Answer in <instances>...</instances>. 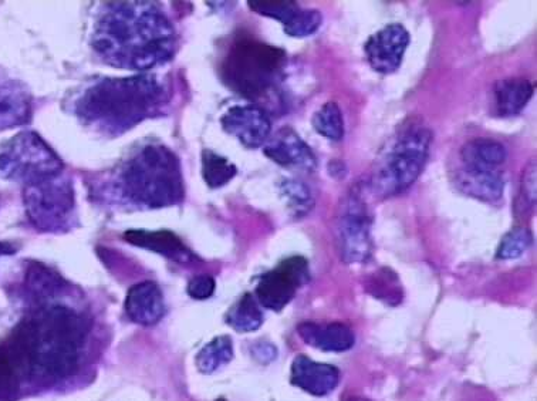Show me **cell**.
<instances>
[{"instance_id": "cell-1", "label": "cell", "mask_w": 537, "mask_h": 401, "mask_svg": "<svg viewBox=\"0 0 537 401\" xmlns=\"http://www.w3.org/2000/svg\"><path fill=\"white\" fill-rule=\"evenodd\" d=\"M91 47L110 66L147 72L174 57L177 33L154 3H107L94 25Z\"/></svg>"}, {"instance_id": "cell-2", "label": "cell", "mask_w": 537, "mask_h": 401, "mask_svg": "<svg viewBox=\"0 0 537 401\" xmlns=\"http://www.w3.org/2000/svg\"><path fill=\"white\" fill-rule=\"evenodd\" d=\"M87 333L89 323L76 310L43 306L16 326L5 349L19 376L45 374L60 379L77 369Z\"/></svg>"}, {"instance_id": "cell-3", "label": "cell", "mask_w": 537, "mask_h": 401, "mask_svg": "<svg viewBox=\"0 0 537 401\" xmlns=\"http://www.w3.org/2000/svg\"><path fill=\"white\" fill-rule=\"evenodd\" d=\"M167 89L153 74L103 79L80 94L74 110L83 124L118 137L158 116L168 104Z\"/></svg>"}, {"instance_id": "cell-4", "label": "cell", "mask_w": 537, "mask_h": 401, "mask_svg": "<svg viewBox=\"0 0 537 401\" xmlns=\"http://www.w3.org/2000/svg\"><path fill=\"white\" fill-rule=\"evenodd\" d=\"M116 188L135 207L158 210L184 200V178L177 155L160 144H148L123 164Z\"/></svg>"}, {"instance_id": "cell-5", "label": "cell", "mask_w": 537, "mask_h": 401, "mask_svg": "<svg viewBox=\"0 0 537 401\" xmlns=\"http://www.w3.org/2000/svg\"><path fill=\"white\" fill-rule=\"evenodd\" d=\"M286 53L279 47L242 37L229 47L221 64V77L232 92L259 100L282 80Z\"/></svg>"}, {"instance_id": "cell-6", "label": "cell", "mask_w": 537, "mask_h": 401, "mask_svg": "<svg viewBox=\"0 0 537 401\" xmlns=\"http://www.w3.org/2000/svg\"><path fill=\"white\" fill-rule=\"evenodd\" d=\"M432 143V131L424 126L405 128L378 161L371 177L370 191L380 198L403 194L420 178Z\"/></svg>"}, {"instance_id": "cell-7", "label": "cell", "mask_w": 537, "mask_h": 401, "mask_svg": "<svg viewBox=\"0 0 537 401\" xmlns=\"http://www.w3.org/2000/svg\"><path fill=\"white\" fill-rule=\"evenodd\" d=\"M64 164L35 131H23L0 148V175L23 185L63 174Z\"/></svg>"}, {"instance_id": "cell-8", "label": "cell", "mask_w": 537, "mask_h": 401, "mask_svg": "<svg viewBox=\"0 0 537 401\" xmlns=\"http://www.w3.org/2000/svg\"><path fill=\"white\" fill-rule=\"evenodd\" d=\"M27 218L40 231H66L76 214L73 183L67 175H56L23 187Z\"/></svg>"}, {"instance_id": "cell-9", "label": "cell", "mask_w": 537, "mask_h": 401, "mask_svg": "<svg viewBox=\"0 0 537 401\" xmlns=\"http://www.w3.org/2000/svg\"><path fill=\"white\" fill-rule=\"evenodd\" d=\"M371 225L373 215L368 210L366 200L360 192L351 191L341 202L336 224L337 241L344 262L356 264L370 258L373 251Z\"/></svg>"}, {"instance_id": "cell-10", "label": "cell", "mask_w": 537, "mask_h": 401, "mask_svg": "<svg viewBox=\"0 0 537 401\" xmlns=\"http://www.w3.org/2000/svg\"><path fill=\"white\" fill-rule=\"evenodd\" d=\"M310 279L309 261L303 256L287 258L273 271L260 276L256 296L263 308L280 312L295 298L297 289Z\"/></svg>"}, {"instance_id": "cell-11", "label": "cell", "mask_w": 537, "mask_h": 401, "mask_svg": "<svg viewBox=\"0 0 537 401\" xmlns=\"http://www.w3.org/2000/svg\"><path fill=\"white\" fill-rule=\"evenodd\" d=\"M410 42V33L400 23H391L378 30L364 45V53L371 69L381 74L397 72Z\"/></svg>"}, {"instance_id": "cell-12", "label": "cell", "mask_w": 537, "mask_h": 401, "mask_svg": "<svg viewBox=\"0 0 537 401\" xmlns=\"http://www.w3.org/2000/svg\"><path fill=\"white\" fill-rule=\"evenodd\" d=\"M226 133L238 138L246 148L262 147L272 131V120L268 111L255 104L233 106L221 120Z\"/></svg>"}, {"instance_id": "cell-13", "label": "cell", "mask_w": 537, "mask_h": 401, "mask_svg": "<svg viewBox=\"0 0 537 401\" xmlns=\"http://www.w3.org/2000/svg\"><path fill=\"white\" fill-rule=\"evenodd\" d=\"M263 153L280 167L313 173L317 167V158L312 148L293 128L283 127L268 141Z\"/></svg>"}, {"instance_id": "cell-14", "label": "cell", "mask_w": 537, "mask_h": 401, "mask_svg": "<svg viewBox=\"0 0 537 401\" xmlns=\"http://www.w3.org/2000/svg\"><path fill=\"white\" fill-rule=\"evenodd\" d=\"M337 367L317 363L305 355H299L292 363V384L312 396H327L339 386Z\"/></svg>"}, {"instance_id": "cell-15", "label": "cell", "mask_w": 537, "mask_h": 401, "mask_svg": "<svg viewBox=\"0 0 537 401\" xmlns=\"http://www.w3.org/2000/svg\"><path fill=\"white\" fill-rule=\"evenodd\" d=\"M128 318L138 325L153 326L165 315L164 296L154 282H141L128 291L126 299Z\"/></svg>"}, {"instance_id": "cell-16", "label": "cell", "mask_w": 537, "mask_h": 401, "mask_svg": "<svg viewBox=\"0 0 537 401\" xmlns=\"http://www.w3.org/2000/svg\"><path fill=\"white\" fill-rule=\"evenodd\" d=\"M297 332L307 345L323 352H347L356 343L353 330L341 322H303L300 323Z\"/></svg>"}, {"instance_id": "cell-17", "label": "cell", "mask_w": 537, "mask_h": 401, "mask_svg": "<svg viewBox=\"0 0 537 401\" xmlns=\"http://www.w3.org/2000/svg\"><path fill=\"white\" fill-rule=\"evenodd\" d=\"M124 239L134 247L148 249L155 254L172 259L178 264H189L194 261V254L185 247L182 239H179L171 231H145V229H128Z\"/></svg>"}, {"instance_id": "cell-18", "label": "cell", "mask_w": 537, "mask_h": 401, "mask_svg": "<svg viewBox=\"0 0 537 401\" xmlns=\"http://www.w3.org/2000/svg\"><path fill=\"white\" fill-rule=\"evenodd\" d=\"M454 184L466 197L484 202L499 201L505 192V180L499 171L462 167L454 175Z\"/></svg>"}, {"instance_id": "cell-19", "label": "cell", "mask_w": 537, "mask_h": 401, "mask_svg": "<svg viewBox=\"0 0 537 401\" xmlns=\"http://www.w3.org/2000/svg\"><path fill=\"white\" fill-rule=\"evenodd\" d=\"M32 120V97L19 82L0 79V131Z\"/></svg>"}, {"instance_id": "cell-20", "label": "cell", "mask_w": 537, "mask_h": 401, "mask_svg": "<svg viewBox=\"0 0 537 401\" xmlns=\"http://www.w3.org/2000/svg\"><path fill=\"white\" fill-rule=\"evenodd\" d=\"M532 97V82L520 77L501 80L493 86V103L499 117L518 116Z\"/></svg>"}, {"instance_id": "cell-21", "label": "cell", "mask_w": 537, "mask_h": 401, "mask_svg": "<svg viewBox=\"0 0 537 401\" xmlns=\"http://www.w3.org/2000/svg\"><path fill=\"white\" fill-rule=\"evenodd\" d=\"M461 160L466 168L498 171L508 160V150L492 138H474L462 147Z\"/></svg>"}, {"instance_id": "cell-22", "label": "cell", "mask_w": 537, "mask_h": 401, "mask_svg": "<svg viewBox=\"0 0 537 401\" xmlns=\"http://www.w3.org/2000/svg\"><path fill=\"white\" fill-rule=\"evenodd\" d=\"M26 286L33 298L49 299L59 295L66 283L47 266L32 264L26 272Z\"/></svg>"}, {"instance_id": "cell-23", "label": "cell", "mask_w": 537, "mask_h": 401, "mask_svg": "<svg viewBox=\"0 0 537 401\" xmlns=\"http://www.w3.org/2000/svg\"><path fill=\"white\" fill-rule=\"evenodd\" d=\"M226 323L236 332L249 333L258 330L263 323L259 302L251 293H245L226 316Z\"/></svg>"}, {"instance_id": "cell-24", "label": "cell", "mask_w": 537, "mask_h": 401, "mask_svg": "<svg viewBox=\"0 0 537 401\" xmlns=\"http://www.w3.org/2000/svg\"><path fill=\"white\" fill-rule=\"evenodd\" d=\"M367 292L371 293L378 301L388 305H400L404 298L403 286L395 272L388 268H381L367 281Z\"/></svg>"}, {"instance_id": "cell-25", "label": "cell", "mask_w": 537, "mask_h": 401, "mask_svg": "<svg viewBox=\"0 0 537 401\" xmlns=\"http://www.w3.org/2000/svg\"><path fill=\"white\" fill-rule=\"evenodd\" d=\"M238 173V168L228 158L205 150L202 153V177L209 188H221L231 183L232 178Z\"/></svg>"}, {"instance_id": "cell-26", "label": "cell", "mask_w": 537, "mask_h": 401, "mask_svg": "<svg viewBox=\"0 0 537 401\" xmlns=\"http://www.w3.org/2000/svg\"><path fill=\"white\" fill-rule=\"evenodd\" d=\"M312 124L316 133L327 140L341 141L344 137V119L339 104L327 101L313 114Z\"/></svg>"}, {"instance_id": "cell-27", "label": "cell", "mask_w": 537, "mask_h": 401, "mask_svg": "<svg viewBox=\"0 0 537 401\" xmlns=\"http://www.w3.org/2000/svg\"><path fill=\"white\" fill-rule=\"evenodd\" d=\"M233 356L232 340L228 336H221L208 343L198 353L197 366L202 373H214L219 367L231 362Z\"/></svg>"}, {"instance_id": "cell-28", "label": "cell", "mask_w": 537, "mask_h": 401, "mask_svg": "<svg viewBox=\"0 0 537 401\" xmlns=\"http://www.w3.org/2000/svg\"><path fill=\"white\" fill-rule=\"evenodd\" d=\"M287 207L296 218H303L313 210L314 198L312 191L299 180H285L280 185Z\"/></svg>"}, {"instance_id": "cell-29", "label": "cell", "mask_w": 537, "mask_h": 401, "mask_svg": "<svg viewBox=\"0 0 537 401\" xmlns=\"http://www.w3.org/2000/svg\"><path fill=\"white\" fill-rule=\"evenodd\" d=\"M248 3L253 12L279 20L283 26L300 10L299 5L293 0H249Z\"/></svg>"}, {"instance_id": "cell-30", "label": "cell", "mask_w": 537, "mask_h": 401, "mask_svg": "<svg viewBox=\"0 0 537 401\" xmlns=\"http://www.w3.org/2000/svg\"><path fill=\"white\" fill-rule=\"evenodd\" d=\"M323 23V15L316 9H300L289 22L283 26V30L290 37H309L320 29Z\"/></svg>"}, {"instance_id": "cell-31", "label": "cell", "mask_w": 537, "mask_h": 401, "mask_svg": "<svg viewBox=\"0 0 537 401\" xmlns=\"http://www.w3.org/2000/svg\"><path fill=\"white\" fill-rule=\"evenodd\" d=\"M532 232L526 228H515L503 237L498 248V259H516L528 251L532 245Z\"/></svg>"}, {"instance_id": "cell-32", "label": "cell", "mask_w": 537, "mask_h": 401, "mask_svg": "<svg viewBox=\"0 0 537 401\" xmlns=\"http://www.w3.org/2000/svg\"><path fill=\"white\" fill-rule=\"evenodd\" d=\"M19 390V373L5 347H0V400H8Z\"/></svg>"}, {"instance_id": "cell-33", "label": "cell", "mask_w": 537, "mask_h": 401, "mask_svg": "<svg viewBox=\"0 0 537 401\" xmlns=\"http://www.w3.org/2000/svg\"><path fill=\"white\" fill-rule=\"evenodd\" d=\"M215 279L211 275H198L188 283V295L198 301H205L214 295Z\"/></svg>"}, {"instance_id": "cell-34", "label": "cell", "mask_w": 537, "mask_h": 401, "mask_svg": "<svg viewBox=\"0 0 537 401\" xmlns=\"http://www.w3.org/2000/svg\"><path fill=\"white\" fill-rule=\"evenodd\" d=\"M522 195L529 204H536V161H532L523 174Z\"/></svg>"}, {"instance_id": "cell-35", "label": "cell", "mask_w": 537, "mask_h": 401, "mask_svg": "<svg viewBox=\"0 0 537 401\" xmlns=\"http://www.w3.org/2000/svg\"><path fill=\"white\" fill-rule=\"evenodd\" d=\"M13 252H15V248L12 245L6 244V242H0V255H10Z\"/></svg>"}, {"instance_id": "cell-36", "label": "cell", "mask_w": 537, "mask_h": 401, "mask_svg": "<svg viewBox=\"0 0 537 401\" xmlns=\"http://www.w3.org/2000/svg\"><path fill=\"white\" fill-rule=\"evenodd\" d=\"M346 401H368V400L361 399V397H351V399L346 400Z\"/></svg>"}, {"instance_id": "cell-37", "label": "cell", "mask_w": 537, "mask_h": 401, "mask_svg": "<svg viewBox=\"0 0 537 401\" xmlns=\"http://www.w3.org/2000/svg\"><path fill=\"white\" fill-rule=\"evenodd\" d=\"M216 401H225L224 399H219V400H216Z\"/></svg>"}]
</instances>
